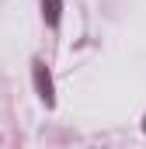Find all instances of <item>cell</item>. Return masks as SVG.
<instances>
[{"label":"cell","mask_w":146,"mask_h":149,"mask_svg":"<svg viewBox=\"0 0 146 149\" xmlns=\"http://www.w3.org/2000/svg\"><path fill=\"white\" fill-rule=\"evenodd\" d=\"M32 76H35V90H38V97L45 101V108H52L56 104V94H52V76H49V70L42 66V63H32Z\"/></svg>","instance_id":"cell-1"},{"label":"cell","mask_w":146,"mask_h":149,"mask_svg":"<svg viewBox=\"0 0 146 149\" xmlns=\"http://www.w3.org/2000/svg\"><path fill=\"white\" fill-rule=\"evenodd\" d=\"M42 17H45L49 28H56L59 17H63V0H42Z\"/></svg>","instance_id":"cell-2"},{"label":"cell","mask_w":146,"mask_h":149,"mask_svg":"<svg viewBox=\"0 0 146 149\" xmlns=\"http://www.w3.org/2000/svg\"><path fill=\"white\" fill-rule=\"evenodd\" d=\"M143 132H146V118H143Z\"/></svg>","instance_id":"cell-3"}]
</instances>
